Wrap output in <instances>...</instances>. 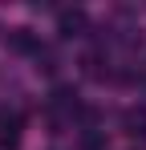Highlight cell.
<instances>
[{"label": "cell", "mask_w": 146, "mask_h": 150, "mask_svg": "<svg viewBox=\"0 0 146 150\" xmlns=\"http://www.w3.org/2000/svg\"><path fill=\"white\" fill-rule=\"evenodd\" d=\"M85 28H89V21H85L81 8H65V12L57 16V33H61V37H81Z\"/></svg>", "instance_id": "obj_1"}, {"label": "cell", "mask_w": 146, "mask_h": 150, "mask_svg": "<svg viewBox=\"0 0 146 150\" xmlns=\"http://www.w3.org/2000/svg\"><path fill=\"white\" fill-rule=\"evenodd\" d=\"M122 130L130 138H146V105H130L122 114Z\"/></svg>", "instance_id": "obj_2"}, {"label": "cell", "mask_w": 146, "mask_h": 150, "mask_svg": "<svg viewBox=\"0 0 146 150\" xmlns=\"http://www.w3.org/2000/svg\"><path fill=\"white\" fill-rule=\"evenodd\" d=\"M53 110L57 114H77V89L73 85H57L53 89Z\"/></svg>", "instance_id": "obj_3"}, {"label": "cell", "mask_w": 146, "mask_h": 150, "mask_svg": "<svg viewBox=\"0 0 146 150\" xmlns=\"http://www.w3.org/2000/svg\"><path fill=\"white\" fill-rule=\"evenodd\" d=\"M8 41H12V49H16V53H33V57L41 53V45H37V37H33L28 28H12V37H8Z\"/></svg>", "instance_id": "obj_4"}]
</instances>
